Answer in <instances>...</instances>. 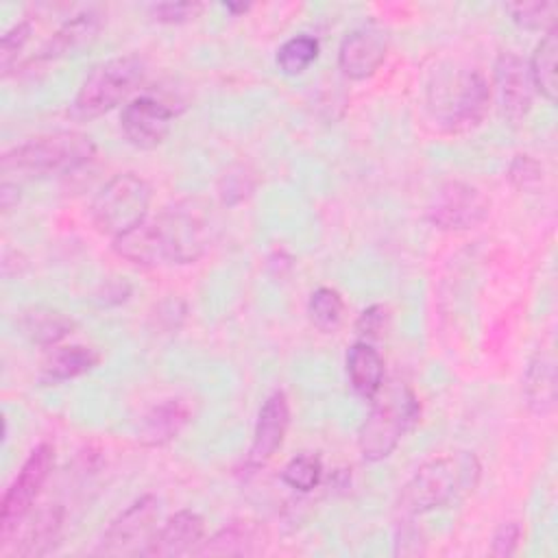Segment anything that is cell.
Segmentation results:
<instances>
[{
	"mask_svg": "<svg viewBox=\"0 0 558 558\" xmlns=\"http://www.w3.org/2000/svg\"><path fill=\"white\" fill-rule=\"evenodd\" d=\"M543 177V168L536 159H532L530 155H517L508 168V179L512 181L514 187L519 190H530L534 185L541 183Z\"/></svg>",
	"mask_w": 558,
	"mask_h": 558,
	"instance_id": "cell-31",
	"label": "cell"
},
{
	"mask_svg": "<svg viewBox=\"0 0 558 558\" xmlns=\"http://www.w3.org/2000/svg\"><path fill=\"white\" fill-rule=\"evenodd\" d=\"M320 44L316 37L296 35L279 46L277 50V65L283 74L296 76L310 68V63L318 57Z\"/></svg>",
	"mask_w": 558,
	"mask_h": 558,
	"instance_id": "cell-27",
	"label": "cell"
},
{
	"mask_svg": "<svg viewBox=\"0 0 558 558\" xmlns=\"http://www.w3.org/2000/svg\"><path fill=\"white\" fill-rule=\"evenodd\" d=\"M177 111L155 96H137L129 100L120 116V126L129 144L142 150L157 148L170 133Z\"/></svg>",
	"mask_w": 558,
	"mask_h": 558,
	"instance_id": "cell-11",
	"label": "cell"
},
{
	"mask_svg": "<svg viewBox=\"0 0 558 558\" xmlns=\"http://www.w3.org/2000/svg\"><path fill=\"white\" fill-rule=\"evenodd\" d=\"M52 464H54V449L50 442L37 445L24 460L22 469L17 471V475L13 477V482L2 495L0 545H7L13 538V534L20 530V525L26 521V517L31 514L33 504L52 471Z\"/></svg>",
	"mask_w": 558,
	"mask_h": 558,
	"instance_id": "cell-8",
	"label": "cell"
},
{
	"mask_svg": "<svg viewBox=\"0 0 558 558\" xmlns=\"http://www.w3.org/2000/svg\"><path fill=\"white\" fill-rule=\"evenodd\" d=\"M148 205L150 185L135 172H120L94 196L89 216L100 233L118 238L146 220Z\"/></svg>",
	"mask_w": 558,
	"mask_h": 558,
	"instance_id": "cell-7",
	"label": "cell"
},
{
	"mask_svg": "<svg viewBox=\"0 0 558 558\" xmlns=\"http://www.w3.org/2000/svg\"><path fill=\"white\" fill-rule=\"evenodd\" d=\"M495 83L506 120L512 124L523 122L532 109L534 96L527 61H523L517 52H501L495 63Z\"/></svg>",
	"mask_w": 558,
	"mask_h": 558,
	"instance_id": "cell-13",
	"label": "cell"
},
{
	"mask_svg": "<svg viewBox=\"0 0 558 558\" xmlns=\"http://www.w3.org/2000/svg\"><path fill=\"white\" fill-rule=\"evenodd\" d=\"M229 11H233V13H238V11H246L248 9V4H225Z\"/></svg>",
	"mask_w": 558,
	"mask_h": 558,
	"instance_id": "cell-36",
	"label": "cell"
},
{
	"mask_svg": "<svg viewBox=\"0 0 558 558\" xmlns=\"http://www.w3.org/2000/svg\"><path fill=\"white\" fill-rule=\"evenodd\" d=\"M146 63L137 54L113 57L98 63L83 81L78 94L70 105V118L85 122L111 111L124 100L144 78Z\"/></svg>",
	"mask_w": 558,
	"mask_h": 558,
	"instance_id": "cell-6",
	"label": "cell"
},
{
	"mask_svg": "<svg viewBox=\"0 0 558 558\" xmlns=\"http://www.w3.org/2000/svg\"><path fill=\"white\" fill-rule=\"evenodd\" d=\"M61 525H63L61 508L48 506V508L39 510V514L31 523L17 554L20 556H44V554H48L61 536Z\"/></svg>",
	"mask_w": 558,
	"mask_h": 558,
	"instance_id": "cell-24",
	"label": "cell"
},
{
	"mask_svg": "<svg viewBox=\"0 0 558 558\" xmlns=\"http://www.w3.org/2000/svg\"><path fill=\"white\" fill-rule=\"evenodd\" d=\"M288 425H290L288 397L283 390H275L266 397V401L259 408L255 429H253V442L248 449V462L255 466L266 464L281 447Z\"/></svg>",
	"mask_w": 558,
	"mask_h": 558,
	"instance_id": "cell-14",
	"label": "cell"
},
{
	"mask_svg": "<svg viewBox=\"0 0 558 558\" xmlns=\"http://www.w3.org/2000/svg\"><path fill=\"white\" fill-rule=\"evenodd\" d=\"M255 187L257 174L248 163H233L218 179V196L227 207H235L251 198Z\"/></svg>",
	"mask_w": 558,
	"mask_h": 558,
	"instance_id": "cell-26",
	"label": "cell"
},
{
	"mask_svg": "<svg viewBox=\"0 0 558 558\" xmlns=\"http://www.w3.org/2000/svg\"><path fill=\"white\" fill-rule=\"evenodd\" d=\"M201 11V2H159L150 7V15L163 24H181L194 20Z\"/></svg>",
	"mask_w": 558,
	"mask_h": 558,
	"instance_id": "cell-32",
	"label": "cell"
},
{
	"mask_svg": "<svg viewBox=\"0 0 558 558\" xmlns=\"http://www.w3.org/2000/svg\"><path fill=\"white\" fill-rule=\"evenodd\" d=\"M482 466L471 451H451L427 460L403 484L397 510L401 517H416L469 497L480 484Z\"/></svg>",
	"mask_w": 558,
	"mask_h": 558,
	"instance_id": "cell-1",
	"label": "cell"
},
{
	"mask_svg": "<svg viewBox=\"0 0 558 558\" xmlns=\"http://www.w3.org/2000/svg\"><path fill=\"white\" fill-rule=\"evenodd\" d=\"M205 538V521L192 510L174 512L161 527H157L144 556L177 558L194 554Z\"/></svg>",
	"mask_w": 558,
	"mask_h": 558,
	"instance_id": "cell-16",
	"label": "cell"
},
{
	"mask_svg": "<svg viewBox=\"0 0 558 558\" xmlns=\"http://www.w3.org/2000/svg\"><path fill=\"white\" fill-rule=\"evenodd\" d=\"M490 211V201L473 185L449 181L438 187L427 205V220L445 231H469L480 227Z\"/></svg>",
	"mask_w": 558,
	"mask_h": 558,
	"instance_id": "cell-10",
	"label": "cell"
},
{
	"mask_svg": "<svg viewBox=\"0 0 558 558\" xmlns=\"http://www.w3.org/2000/svg\"><path fill=\"white\" fill-rule=\"evenodd\" d=\"M159 251L168 264H194L214 240V211L203 198H183L150 218Z\"/></svg>",
	"mask_w": 558,
	"mask_h": 558,
	"instance_id": "cell-5",
	"label": "cell"
},
{
	"mask_svg": "<svg viewBox=\"0 0 558 558\" xmlns=\"http://www.w3.org/2000/svg\"><path fill=\"white\" fill-rule=\"evenodd\" d=\"M386 320H388V312L384 305H371L368 310H364L355 323V331L357 338L362 342H373L377 340L384 329H386Z\"/></svg>",
	"mask_w": 558,
	"mask_h": 558,
	"instance_id": "cell-33",
	"label": "cell"
},
{
	"mask_svg": "<svg viewBox=\"0 0 558 558\" xmlns=\"http://www.w3.org/2000/svg\"><path fill=\"white\" fill-rule=\"evenodd\" d=\"M159 501L155 495H142L124 508L105 530L96 554L100 556H144L157 532Z\"/></svg>",
	"mask_w": 558,
	"mask_h": 558,
	"instance_id": "cell-9",
	"label": "cell"
},
{
	"mask_svg": "<svg viewBox=\"0 0 558 558\" xmlns=\"http://www.w3.org/2000/svg\"><path fill=\"white\" fill-rule=\"evenodd\" d=\"M28 37H31V22L28 20L17 22L15 26H11L2 35V41H0V68H2L4 76L11 72L13 61L17 59V54L24 48V44L28 41Z\"/></svg>",
	"mask_w": 558,
	"mask_h": 558,
	"instance_id": "cell-30",
	"label": "cell"
},
{
	"mask_svg": "<svg viewBox=\"0 0 558 558\" xmlns=\"http://www.w3.org/2000/svg\"><path fill=\"white\" fill-rule=\"evenodd\" d=\"M17 327L31 342L41 347H54L63 338H68L76 325L70 316H65L59 310H52L46 305H33L20 314Z\"/></svg>",
	"mask_w": 558,
	"mask_h": 558,
	"instance_id": "cell-20",
	"label": "cell"
},
{
	"mask_svg": "<svg viewBox=\"0 0 558 558\" xmlns=\"http://www.w3.org/2000/svg\"><path fill=\"white\" fill-rule=\"evenodd\" d=\"M187 421L190 408L181 399H166L146 412L137 438L146 447H161L177 438Z\"/></svg>",
	"mask_w": 558,
	"mask_h": 558,
	"instance_id": "cell-18",
	"label": "cell"
},
{
	"mask_svg": "<svg viewBox=\"0 0 558 558\" xmlns=\"http://www.w3.org/2000/svg\"><path fill=\"white\" fill-rule=\"evenodd\" d=\"M525 403L534 414H547L556 401V368L551 353H536L523 379Z\"/></svg>",
	"mask_w": 558,
	"mask_h": 558,
	"instance_id": "cell-22",
	"label": "cell"
},
{
	"mask_svg": "<svg viewBox=\"0 0 558 558\" xmlns=\"http://www.w3.org/2000/svg\"><path fill=\"white\" fill-rule=\"evenodd\" d=\"M96 155V144L81 131H54L31 137L13 146L0 159L4 177H44L68 174L87 166Z\"/></svg>",
	"mask_w": 558,
	"mask_h": 558,
	"instance_id": "cell-4",
	"label": "cell"
},
{
	"mask_svg": "<svg viewBox=\"0 0 558 558\" xmlns=\"http://www.w3.org/2000/svg\"><path fill=\"white\" fill-rule=\"evenodd\" d=\"M17 201H20V187H17V183L4 181L2 187H0V203H2V209L9 211L13 205H17Z\"/></svg>",
	"mask_w": 558,
	"mask_h": 558,
	"instance_id": "cell-35",
	"label": "cell"
},
{
	"mask_svg": "<svg viewBox=\"0 0 558 558\" xmlns=\"http://www.w3.org/2000/svg\"><path fill=\"white\" fill-rule=\"evenodd\" d=\"M512 22L521 28L527 31H541V28H554L556 20V2H545V0H530V2H514L506 7Z\"/></svg>",
	"mask_w": 558,
	"mask_h": 558,
	"instance_id": "cell-29",
	"label": "cell"
},
{
	"mask_svg": "<svg viewBox=\"0 0 558 558\" xmlns=\"http://www.w3.org/2000/svg\"><path fill=\"white\" fill-rule=\"evenodd\" d=\"M100 362V353L85 344L57 347L41 362V377L46 381H65L81 377L96 368Z\"/></svg>",
	"mask_w": 558,
	"mask_h": 558,
	"instance_id": "cell-21",
	"label": "cell"
},
{
	"mask_svg": "<svg viewBox=\"0 0 558 558\" xmlns=\"http://www.w3.org/2000/svg\"><path fill=\"white\" fill-rule=\"evenodd\" d=\"M488 102L490 87L475 68L440 70L427 87V109L436 124L449 133L477 126Z\"/></svg>",
	"mask_w": 558,
	"mask_h": 558,
	"instance_id": "cell-3",
	"label": "cell"
},
{
	"mask_svg": "<svg viewBox=\"0 0 558 558\" xmlns=\"http://www.w3.org/2000/svg\"><path fill=\"white\" fill-rule=\"evenodd\" d=\"M270 543L268 527L257 519H235L203 541L196 556H257Z\"/></svg>",
	"mask_w": 558,
	"mask_h": 558,
	"instance_id": "cell-15",
	"label": "cell"
},
{
	"mask_svg": "<svg viewBox=\"0 0 558 558\" xmlns=\"http://www.w3.org/2000/svg\"><path fill=\"white\" fill-rule=\"evenodd\" d=\"M556 59H558V31L556 26L545 33V37L534 48V54L530 59V76L534 83V89L545 96L547 100H556L558 94V72H556Z\"/></svg>",
	"mask_w": 558,
	"mask_h": 558,
	"instance_id": "cell-23",
	"label": "cell"
},
{
	"mask_svg": "<svg viewBox=\"0 0 558 558\" xmlns=\"http://www.w3.org/2000/svg\"><path fill=\"white\" fill-rule=\"evenodd\" d=\"M281 477L290 488L299 493H310L320 484L323 477L320 458L316 453H299L292 460H288Z\"/></svg>",
	"mask_w": 558,
	"mask_h": 558,
	"instance_id": "cell-28",
	"label": "cell"
},
{
	"mask_svg": "<svg viewBox=\"0 0 558 558\" xmlns=\"http://www.w3.org/2000/svg\"><path fill=\"white\" fill-rule=\"evenodd\" d=\"M307 314H310L312 325L318 331L333 333L340 327V323H342L344 301H342L338 290H333V288H318V290H314L310 294Z\"/></svg>",
	"mask_w": 558,
	"mask_h": 558,
	"instance_id": "cell-25",
	"label": "cell"
},
{
	"mask_svg": "<svg viewBox=\"0 0 558 558\" xmlns=\"http://www.w3.org/2000/svg\"><path fill=\"white\" fill-rule=\"evenodd\" d=\"M344 366H347V377L351 388L360 397L371 401L384 384V357L379 355V351L371 342L357 340L349 349Z\"/></svg>",
	"mask_w": 558,
	"mask_h": 558,
	"instance_id": "cell-19",
	"label": "cell"
},
{
	"mask_svg": "<svg viewBox=\"0 0 558 558\" xmlns=\"http://www.w3.org/2000/svg\"><path fill=\"white\" fill-rule=\"evenodd\" d=\"M390 37L379 26H360L344 35L338 48V65L344 76L362 81L373 76L384 63Z\"/></svg>",
	"mask_w": 558,
	"mask_h": 558,
	"instance_id": "cell-12",
	"label": "cell"
},
{
	"mask_svg": "<svg viewBox=\"0 0 558 558\" xmlns=\"http://www.w3.org/2000/svg\"><path fill=\"white\" fill-rule=\"evenodd\" d=\"M100 13L94 9L81 11L76 15H72L70 20H65L54 33L52 37L41 46L37 59H61L68 54H76L78 50H83L85 46H89L98 31H100Z\"/></svg>",
	"mask_w": 558,
	"mask_h": 558,
	"instance_id": "cell-17",
	"label": "cell"
},
{
	"mask_svg": "<svg viewBox=\"0 0 558 558\" xmlns=\"http://www.w3.org/2000/svg\"><path fill=\"white\" fill-rule=\"evenodd\" d=\"M421 405L414 390L403 381L381 384L371 399V412L360 427L357 447L364 460L379 462L388 458L401 438L418 423Z\"/></svg>",
	"mask_w": 558,
	"mask_h": 558,
	"instance_id": "cell-2",
	"label": "cell"
},
{
	"mask_svg": "<svg viewBox=\"0 0 558 558\" xmlns=\"http://www.w3.org/2000/svg\"><path fill=\"white\" fill-rule=\"evenodd\" d=\"M521 541V525L517 521H508L501 523L497 527V532L493 534V545H490V554L506 558L512 556L517 551V545Z\"/></svg>",
	"mask_w": 558,
	"mask_h": 558,
	"instance_id": "cell-34",
	"label": "cell"
}]
</instances>
